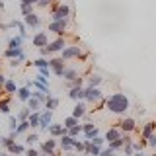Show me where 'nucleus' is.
<instances>
[{
	"label": "nucleus",
	"mask_w": 156,
	"mask_h": 156,
	"mask_svg": "<svg viewBox=\"0 0 156 156\" xmlns=\"http://www.w3.org/2000/svg\"><path fill=\"white\" fill-rule=\"evenodd\" d=\"M105 107L111 111V113H125V111H129L131 101H129V98L125 94H111L105 100Z\"/></svg>",
	"instance_id": "1"
},
{
	"label": "nucleus",
	"mask_w": 156,
	"mask_h": 156,
	"mask_svg": "<svg viewBox=\"0 0 156 156\" xmlns=\"http://www.w3.org/2000/svg\"><path fill=\"white\" fill-rule=\"evenodd\" d=\"M66 45H65V39L62 37H58V39H55V41H51V43H47V47H41V55L45 57V55H49V53H57V51H62Z\"/></svg>",
	"instance_id": "2"
},
{
	"label": "nucleus",
	"mask_w": 156,
	"mask_h": 156,
	"mask_svg": "<svg viewBox=\"0 0 156 156\" xmlns=\"http://www.w3.org/2000/svg\"><path fill=\"white\" fill-rule=\"evenodd\" d=\"M84 100L86 101H90V104H98V101H101L104 100V94H101L98 88H84Z\"/></svg>",
	"instance_id": "3"
},
{
	"label": "nucleus",
	"mask_w": 156,
	"mask_h": 156,
	"mask_svg": "<svg viewBox=\"0 0 156 156\" xmlns=\"http://www.w3.org/2000/svg\"><path fill=\"white\" fill-rule=\"evenodd\" d=\"M70 16V8L66 6V4H61V6H57V10L53 12V22H57V20H66Z\"/></svg>",
	"instance_id": "4"
},
{
	"label": "nucleus",
	"mask_w": 156,
	"mask_h": 156,
	"mask_svg": "<svg viewBox=\"0 0 156 156\" xmlns=\"http://www.w3.org/2000/svg\"><path fill=\"white\" fill-rule=\"evenodd\" d=\"M49 66L53 68V74L55 76H62V72H65V61L62 58H53V61H49Z\"/></svg>",
	"instance_id": "5"
},
{
	"label": "nucleus",
	"mask_w": 156,
	"mask_h": 156,
	"mask_svg": "<svg viewBox=\"0 0 156 156\" xmlns=\"http://www.w3.org/2000/svg\"><path fill=\"white\" fill-rule=\"evenodd\" d=\"M53 123V111H45V113H41V117H39V129L41 131H47L49 127H51Z\"/></svg>",
	"instance_id": "6"
},
{
	"label": "nucleus",
	"mask_w": 156,
	"mask_h": 156,
	"mask_svg": "<svg viewBox=\"0 0 156 156\" xmlns=\"http://www.w3.org/2000/svg\"><path fill=\"white\" fill-rule=\"evenodd\" d=\"M74 57H82L80 47H65L62 49V61H68V58H74Z\"/></svg>",
	"instance_id": "7"
},
{
	"label": "nucleus",
	"mask_w": 156,
	"mask_h": 156,
	"mask_svg": "<svg viewBox=\"0 0 156 156\" xmlns=\"http://www.w3.org/2000/svg\"><path fill=\"white\" fill-rule=\"evenodd\" d=\"M66 29V20H57V22H51L49 23V31H55L58 35H62Z\"/></svg>",
	"instance_id": "8"
},
{
	"label": "nucleus",
	"mask_w": 156,
	"mask_h": 156,
	"mask_svg": "<svg viewBox=\"0 0 156 156\" xmlns=\"http://www.w3.org/2000/svg\"><path fill=\"white\" fill-rule=\"evenodd\" d=\"M49 133H51V136H62V135H68V129H66L65 125L51 123V127H49Z\"/></svg>",
	"instance_id": "9"
},
{
	"label": "nucleus",
	"mask_w": 156,
	"mask_h": 156,
	"mask_svg": "<svg viewBox=\"0 0 156 156\" xmlns=\"http://www.w3.org/2000/svg\"><path fill=\"white\" fill-rule=\"evenodd\" d=\"M55 148H57V140H55V136H53V139H49L47 143H43V144H41V152H45L47 156H53V154H55Z\"/></svg>",
	"instance_id": "10"
},
{
	"label": "nucleus",
	"mask_w": 156,
	"mask_h": 156,
	"mask_svg": "<svg viewBox=\"0 0 156 156\" xmlns=\"http://www.w3.org/2000/svg\"><path fill=\"white\" fill-rule=\"evenodd\" d=\"M58 140H61V148L65 150V152H68V150L74 148V140H76V139H72L70 135H62Z\"/></svg>",
	"instance_id": "11"
},
{
	"label": "nucleus",
	"mask_w": 156,
	"mask_h": 156,
	"mask_svg": "<svg viewBox=\"0 0 156 156\" xmlns=\"http://www.w3.org/2000/svg\"><path fill=\"white\" fill-rule=\"evenodd\" d=\"M135 127H136V123H135L133 117H127V119H123L119 123V129L123 131V133H131V131H135Z\"/></svg>",
	"instance_id": "12"
},
{
	"label": "nucleus",
	"mask_w": 156,
	"mask_h": 156,
	"mask_svg": "<svg viewBox=\"0 0 156 156\" xmlns=\"http://www.w3.org/2000/svg\"><path fill=\"white\" fill-rule=\"evenodd\" d=\"M123 131L119 129V127H111V129H107V133H105V140L107 143H111V140H117V139H121V135Z\"/></svg>",
	"instance_id": "13"
},
{
	"label": "nucleus",
	"mask_w": 156,
	"mask_h": 156,
	"mask_svg": "<svg viewBox=\"0 0 156 156\" xmlns=\"http://www.w3.org/2000/svg\"><path fill=\"white\" fill-rule=\"evenodd\" d=\"M47 33L45 31H39V33H35L33 35V45L35 47H47Z\"/></svg>",
	"instance_id": "14"
},
{
	"label": "nucleus",
	"mask_w": 156,
	"mask_h": 156,
	"mask_svg": "<svg viewBox=\"0 0 156 156\" xmlns=\"http://www.w3.org/2000/svg\"><path fill=\"white\" fill-rule=\"evenodd\" d=\"M154 131H156V123H154V121H150V123H146V125L143 127V131H140V136H143V139H148V136L154 135Z\"/></svg>",
	"instance_id": "15"
},
{
	"label": "nucleus",
	"mask_w": 156,
	"mask_h": 156,
	"mask_svg": "<svg viewBox=\"0 0 156 156\" xmlns=\"http://www.w3.org/2000/svg\"><path fill=\"white\" fill-rule=\"evenodd\" d=\"M23 22H26V26H29V27H37L39 26V16L37 14H26L23 16Z\"/></svg>",
	"instance_id": "16"
},
{
	"label": "nucleus",
	"mask_w": 156,
	"mask_h": 156,
	"mask_svg": "<svg viewBox=\"0 0 156 156\" xmlns=\"http://www.w3.org/2000/svg\"><path fill=\"white\" fill-rule=\"evenodd\" d=\"M70 100H74V101H82L84 100V88H70Z\"/></svg>",
	"instance_id": "17"
},
{
	"label": "nucleus",
	"mask_w": 156,
	"mask_h": 156,
	"mask_svg": "<svg viewBox=\"0 0 156 156\" xmlns=\"http://www.w3.org/2000/svg\"><path fill=\"white\" fill-rule=\"evenodd\" d=\"M86 113V105L82 104V101H76L74 109H72V117H76V119H80V117H84Z\"/></svg>",
	"instance_id": "18"
},
{
	"label": "nucleus",
	"mask_w": 156,
	"mask_h": 156,
	"mask_svg": "<svg viewBox=\"0 0 156 156\" xmlns=\"http://www.w3.org/2000/svg\"><path fill=\"white\" fill-rule=\"evenodd\" d=\"M4 57H8V58L23 57V49L22 47H18V49H6V51H4Z\"/></svg>",
	"instance_id": "19"
},
{
	"label": "nucleus",
	"mask_w": 156,
	"mask_h": 156,
	"mask_svg": "<svg viewBox=\"0 0 156 156\" xmlns=\"http://www.w3.org/2000/svg\"><path fill=\"white\" fill-rule=\"evenodd\" d=\"M29 98H31V88L23 86V88H20V90H18V100H22V101H27Z\"/></svg>",
	"instance_id": "20"
},
{
	"label": "nucleus",
	"mask_w": 156,
	"mask_h": 156,
	"mask_svg": "<svg viewBox=\"0 0 156 156\" xmlns=\"http://www.w3.org/2000/svg\"><path fill=\"white\" fill-rule=\"evenodd\" d=\"M22 41H23V37H22V35L10 37V41H8V49H18V47H22Z\"/></svg>",
	"instance_id": "21"
},
{
	"label": "nucleus",
	"mask_w": 156,
	"mask_h": 156,
	"mask_svg": "<svg viewBox=\"0 0 156 156\" xmlns=\"http://www.w3.org/2000/svg\"><path fill=\"white\" fill-rule=\"evenodd\" d=\"M39 117H41V113L39 111H31L27 117V121H29V127H39Z\"/></svg>",
	"instance_id": "22"
},
{
	"label": "nucleus",
	"mask_w": 156,
	"mask_h": 156,
	"mask_svg": "<svg viewBox=\"0 0 156 156\" xmlns=\"http://www.w3.org/2000/svg\"><path fill=\"white\" fill-rule=\"evenodd\" d=\"M62 78L68 82H72L74 78H78V72L74 70V68H65V72H62Z\"/></svg>",
	"instance_id": "23"
},
{
	"label": "nucleus",
	"mask_w": 156,
	"mask_h": 156,
	"mask_svg": "<svg viewBox=\"0 0 156 156\" xmlns=\"http://www.w3.org/2000/svg\"><path fill=\"white\" fill-rule=\"evenodd\" d=\"M123 146H125V139L121 136V139H117V140H111V143H109V150H113V152H115V150L123 148Z\"/></svg>",
	"instance_id": "24"
},
{
	"label": "nucleus",
	"mask_w": 156,
	"mask_h": 156,
	"mask_svg": "<svg viewBox=\"0 0 156 156\" xmlns=\"http://www.w3.org/2000/svg\"><path fill=\"white\" fill-rule=\"evenodd\" d=\"M57 105H58V100H57V98H53V96H49L47 101H45V109L53 111V109H57Z\"/></svg>",
	"instance_id": "25"
},
{
	"label": "nucleus",
	"mask_w": 156,
	"mask_h": 156,
	"mask_svg": "<svg viewBox=\"0 0 156 156\" xmlns=\"http://www.w3.org/2000/svg\"><path fill=\"white\" fill-rule=\"evenodd\" d=\"M100 84H101V76L100 74H92L90 78H88V86L90 88H98Z\"/></svg>",
	"instance_id": "26"
},
{
	"label": "nucleus",
	"mask_w": 156,
	"mask_h": 156,
	"mask_svg": "<svg viewBox=\"0 0 156 156\" xmlns=\"http://www.w3.org/2000/svg\"><path fill=\"white\" fill-rule=\"evenodd\" d=\"M2 88H4L6 94H14V92H16V82H14V80H6Z\"/></svg>",
	"instance_id": "27"
},
{
	"label": "nucleus",
	"mask_w": 156,
	"mask_h": 156,
	"mask_svg": "<svg viewBox=\"0 0 156 156\" xmlns=\"http://www.w3.org/2000/svg\"><path fill=\"white\" fill-rule=\"evenodd\" d=\"M39 105H41V101H39L37 100V98H29V100H27V107H29V109H31V111H37L39 109Z\"/></svg>",
	"instance_id": "28"
},
{
	"label": "nucleus",
	"mask_w": 156,
	"mask_h": 156,
	"mask_svg": "<svg viewBox=\"0 0 156 156\" xmlns=\"http://www.w3.org/2000/svg\"><path fill=\"white\" fill-rule=\"evenodd\" d=\"M29 129V121H20L18 127H16V135H22V133H26V131Z\"/></svg>",
	"instance_id": "29"
},
{
	"label": "nucleus",
	"mask_w": 156,
	"mask_h": 156,
	"mask_svg": "<svg viewBox=\"0 0 156 156\" xmlns=\"http://www.w3.org/2000/svg\"><path fill=\"white\" fill-rule=\"evenodd\" d=\"M8 152H12V154H23V146L22 144H10L8 146Z\"/></svg>",
	"instance_id": "30"
},
{
	"label": "nucleus",
	"mask_w": 156,
	"mask_h": 156,
	"mask_svg": "<svg viewBox=\"0 0 156 156\" xmlns=\"http://www.w3.org/2000/svg\"><path fill=\"white\" fill-rule=\"evenodd\" d=\"M62 125H65L66 129H72V127H76V125H78V119L70 115V117H66V119H65V123H62Z\"/></svg>",
	"instance_id": "31"
},
{
	"label": "nucleus",
	"mask_w": 156,
	"mask_h": 156,
	"mask_svg": "<svg viewBox=\"0 0 156 156\" xmlns=\"http://www.w3.org/2000/svg\"><path fill=\"white\" fill-rule=\"evenodd\" d=\"M101 150H104V148H100V146H96V144H92V146H90V148H88V150H86V152H84V154H92V156H100V154H101Z\"/></svg>",
	"instance_id": "32"
},
{
	"label": "nucleus",
	"mask_w": 156,
	"mask_h": 156,
	"mask_svg": "<svg viewBox=\"0 0 156 156\" xmlns=\"http://www.w3.org/2000/svg\"><path fill=\"white\" fill-rule=\"evenodd\" d=\"M80 133H82V125H80V123H78L76 127H72V129H68V135H70L72 139H76Z\"/></svg>",
	"instance_id": "33"
},
{
	"label": "nucleus",
	"mask_w": 156,
	"mask_h": 156,
	"mask_svg": "<svg viewBox=\"0 0 156 156\" xmlns=\"http://www.w3.org/2000/svg\"><path fill=\"white\" fill-rule=\"evenodd\" d=\"M29 113H31V109H29V107H23V109L18 113V119H20V121H27Z\"/></svg>",
	"instance_id": "34"
},
{
	"label": "nucleus",
	"mask_w": 156,
	"mask_h": 156,
	"mask_svg": "<svg viewBox=\"0 0 156 156\" xmlns=\"http://www.w3.org/2000/svg\"><path fill=\"white\" fill-rule=\"evenodd\" d=\"M31 96H33V98H37V100L41 101V104H45V101H47V98H49L47 94H43V92H39V90H35V92H31Z\"/></svg>",
	"instance_id": "35"
},
{
	"label": "nucleus",
	"mask_w": 156,
	"mask_h": 156,
	"mask_svg": "<svg viewBox=\"0 0 156 156\" xmlns=\"http://www.w3.org/2000/svg\"><path fill=\"white\" fill-rule=\"evenodd\" d=\"M0 111L2 113H10V101L8 100H0Z\"/></svg>",
	"instance_id": "36"
},
{
	"label": "nucleus",
	"mask_w": 156,
	"mask_h": 156,
	"mask_svg": "<svg viewBox=\"0 0 156 156\" xmlns=\"http://www.w3.org/2000/svg\"><path fill=\"white\" fill-rule=\"evenodd\" d=\"M84 136L86 139H94V136H98V127H94V129H90V131H84Z\"/></svg>",
	"instance_id": "37"
},
{
	"label": "nucleus",
	"mask_w": 156,
	"mask_h": 156,
	"mask_svg": "<svg viewBox=\"0 0 156 156\" xmlns=\"http://www.w3.org/2000/svg\"><path fill=\"white\" fill-rule=\"evenodd\" d=\"M33 65H35L37 68H45V66H49V61H47V58H37Z\"/></svg>",
	"instance_id": "38"
},
{
	"label": "nucleus",
	"mask_w": 156,
	"mask_h": 156,
	"mask_svg": "<svg viewBox=\"0 0 156 156\" xmlns=\"http://www.w3.org/2000/svg\"><path fill=\"white\" fill-rule=\"evenodd\" d=\"M0 144H2V146H6V148H8L10 144H14V139H12V136H4V139H0Z\"/></svg>",
	"instance_id": "39"
},
{
	"label": "nucleus",
	"mask_w": 156,
	"mask_h": 156,
	"mask_svg": "<svg viewBox=\"0 0 156 156\" xmlns=\"http://www.w3.org/2000/svg\"><path fill=\"white\" fill-rule=\"evenodd\" d=\"M104 143H105V139H101V136H94V139H92V144H96V146H104Z\"/></svg>",
	"instance_id": "40"
},
{
	"label": "nucleus",
	"mask_w": 156,
	"mask_h": 156,
	"mask_svg": "<svg viewBox=\"0 0 156 156\" xmlns=\"http://www.w3.org/2000/svg\"><path fill=\"white\" fill-rule=\"evenodd\" d=\"M37 139H39V135H37V133H31V135H27L26 143H27V144H33V143H35Z\"/></svg>",
	"instance_id": "41"
},
{
	"label": "nucleus",
	"mask_w": 156,
	"mask_h": 156,
	"mask_svg": "<svg viewBox=\"0 0 156 156\" xmlns=\"http://www.w3.org/2000/svg\"><path fill=\"white\" fill-rule=\"evenodd\" d=\"M39 76H43V78H49V76H51V70H49V66L39 68Z\"/></svg>",
	"instance_id": "42"
},
{
	"label": "nucleus",
	"mask_w": 156,
	"mask_h": 156,
	"mask_svg": "<svg viewBox=\"0 0 156 156\" xmlns=\"http://www.w3.org/2000/svg\"><path fill=\"white\" fill-rule=\"evenodd\" d=\"M123 150H125V156H133V152H135V150H133V144H125Z\"/></svg>",
	"instance_id": "43"
},
{
	"label": "nucleus",
	"mask_w": 156,
	"mask_h": 156,
	"mask_svg": "<svg viewBox=\"0 0 156 156\" xmlns=\"http://www.w3.org/2000/svg\"><path fill=\"white\" fill-rule=\"evenodd\" d=\"M74 150H78V152H84V143H80V140H74Z\"/></svg>",
	"instance_id": "44"
},
{
	"label": "nucleus",
	"mask_w": 156,
	"mask_h": 156,
	"mask_svg": "<svg viewBox=\"0 0 156 156\" xmlns=\"http://www.w3.org/2000/svg\"><path fill=\"white\" fill-rule=\"evenodd\" d=\"M18 29H20V35H22V37H26V23L18 22Z\"/></svg>",
	"instance_id": "45"
},
{
	"label": "nucleus",
	"mask_w": 156,
	"mask_h": 156,
	"mask_svg": "<svg viewBox=\"0 0 156 156\" xmlns=\"http://www.w3.org/2000/svg\"><path fill=\"white\" fill-rule=\"evenodd\" d=\"M100 156H117L115 152H113V150H109V148H104V150H101V154Z\"/></svg>",
	"instance_id": "46"
},
{
	"label": "nucleus",
	"mask_w": 156,
	"mask_h": 156,
	"mask_svg": "<svg viewBox=\"0 0 156 156\" xmlns=\"http://www.w3.org/2000/svg\"><path fill=\"white\" fill-rule=\"evenodd\" d=\"M23 58H26V57H18V58H12V62H10V65H12V66H18L20 62L23 61Z\"/></svg>",
	"instance_id": "47"
},
{
	"label": "nucleus",
	"mask_w": 156,
	"mask_h": 156,
	"mask_svg": "<svg viewBox=\"0 0 156 156\" xmlns=\"http://www.w3.org/2000/svg\"><path fill=\"white\" fill-rule=\"evenodd\" d=\"M146 140H148V144H150V146H154V148H156V135L148 136V139H146Z\"/></svg>",
	"instance_id": "48"
},
{
	"label": "nucleus",
	"mask_w": 156,
	"mask_h": 156,
	"mask_svg": "<svg viewBox=\"0 0 156 156\" xmlns=\"http://www.w3.org/2000/svg\"><path fill=\"white\" fill-rule=\"evenodd\" d=\"M53 2V0H39V4H37V6H41V8H45L47 6V4H51Z\"/></svg>",
	"instance_id": "49"
},
{
	"label": "nucleus",
	"mask_w": 156,
	"mask_h": 156,
	"mask_svg": "<svg viewBox=\"0 0 156 156\" xmlns=\"http://www.w3.org/2000/svg\"><path fill=\"white\" fill-rule=\"evenodd\" d=\"M26 154H27V156H39V152H37V150H33V148H29Z\"/></svg>",
	"instance_id": "50"
},
{
	"label": "nucleus",
	"mask_w": 156,
	"mask_h": 156,
	"mask_svg": "<svg viewBox=\"0 0 156 156\" xmlns=\"http://www.w3.org/2000/svg\"><path fill=\"white\" fill-rule=\"evenodd\" d=\"M4 82H6V78H4L2 74H0V86H4Z\"/></svg>",
	"instance_id": "51"
},
{
	"label": "nucleus",
	"mask_w": 156,
	"mask_h": 156,
	"mask_svg": "<svg viewBox=\"0 0 156 156\" xmlns=\"http://www.w3.org/2000/svg\"><path fill=\"white\" fill-rule=\"evenodd\" d=\"M133 156H144V152H143V150H139V152H133Z\"/></svg>",
	"instance_id": "52"
},
{
	"label": "nucleus",
	"mask_w": 156,
	"mask_h": 156,
	"mask_svg": "<svg viewBox=\"0 0 156 156\" xmlns=\"http://www.w3.org/2000/svg\"><path fill=\"white\" fill-rule=\"evenodd\" d=\"M4 8V2H2V0H0V10H2Z\"/></svg>",
	"instance_id": "53"
},
{
	"label": "nucleus",
	"mask_w": 156,
	"mask_h": 156,
	"mask_svg": "<svg viewBox=\"0 0 156 156\" xmlns=\"http://www.w3.org/2000/svg\"><path fill=\"white\" fill-rule=\"evenodd\" d=\"M39 156H47V154H45V152H39Z\"/></svg>",
	"instance_id": "54"
},
{
	"label": "nucleus",
	"mask_w": 156,
	"mask_h": 156,
	"mask_svg": "<svg viewBox=\"0 0 156 156\" xmlns=\"http://www.w3.org/2000/svg\"><path fill=\"white\" fill-rule=\"evenodd\" d=\"M84 156H92V154H84Z\"/></svg>",
	"instance_id": "55"
},
{
	"label": "nucleus",
	"mask_w": 156,
	"mask_h": 156,
	"mask_svg": "<svg viewBox=\"0 0 156 156\" xmlns=\"http://www.w3.org/2000/svg\"><path fill=\"white\" fill-rule=\"evenodd\" d=\"M150 156H156V152H154V154H150Z\"/></svg>",
	"instance_id": "56"
},
{
	"label": "nucleus",
	"mask_w": 156,
	"mask_h": 156,
	"mask_svg": "<svg viewBox=\"0 0 156 156\" xmlns=\"http://www.w3.org/2000/svg\"><path fill=\"white\" fill-rule=\"evenodd\" d=\"M0 156H6V154H0Z\"/></svg>",
	"instance_id": "57"
},
{
	"label": "nucleus",
	"mask_w": 156,
	"mask_h": 156,
	"mask_svg": "<svg viewBox=\"0 0 156 156\" xmlns=\"http://www.w3.org/2000/svg\"><path fill=\"white\" fill-rule=\"evenodd\" d=\"M0 88H2V86H0Z\"/></svg>",
	"instance_id": "58"
}]
</instances>
